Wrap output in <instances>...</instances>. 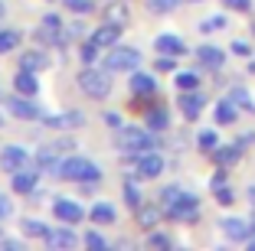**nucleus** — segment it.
<instances>
[{
	"label": "nucleus",
	"mask_w": 255,
	"mask_h": 251,
	"mask_svg": "<svg viewBox=\"0 0 255 251\" xmlns=\"http://www.w3.org/2000/svg\"><path fill=\"white\" fill-rule=\"evenodd\" d=\"M56 176L66 179V183H79V186L82 183H102V167L95 160H89V157L69 154V157H62Z\"/></svg>",
	"instance_id": "obj_1"
},
{
	"label": "nucleus",
	"mask_w": 255,
	"mask_h": 251,
	"mask_svg": "<svg viewBox=\"0 0 255 251\" xmlns=\"http://www.w3.org/2000/svg\"><path fill=\"white\" fill-rule=\"evenodd\" d=\"M115 147L121 154L134 157V154H144V150H154L157 147V134L150 131V127H134V124H121L118 134H115Z\"/></svg>",
	"instance_id": "obj_2"
},
{
	"label": "nucleus",
	"mask_w": 255,
	"mask_h": 251,
	"mask_svg": "<svg viewBox=\"0 0 255 251\" xmlns=\"http://www.w3.org/2000/svg\"><path fill=\"white\" fill-rule=\"evenodd\" d=\"M79 88L82 95H89L92 101H102V98L112 95V72H105L102 66H85L79 72Z\"/></svg>",
	"instance_id": "obj_3"
},
{
	"label": "nucleus",
	"mask_w": 255,
	"mask_h": 251,
	"mask_svg": "<svg viewBox=\"0 0 255 251\" xmlns=\"http://www.w3.org/2000/svg\"><path fill=\"white\" fill-rule=\"evenodd\" d=\"M137 66H141V49H134V46L115 43L102 56V69H108V72H134Z\"/></svg>",
	"instance_id": "obj_4"
},
{
	"label": "nucleus",
	"mask_w": 255,
	"mask_h": 251,
	"mask_svg": "<svg viewBox=\"0 0 255 251\" xmlns=\"http://www.w3.org/2000/svg\"><path fill=\"white\" fill-rule=\"evenodd\" d=\"M164 215L173 222H187V225L200 222V199H196V192H180V199L173 202V206H167Z\"/></svg>",
	"instance_id": "obj_5"
},
{
	"label": "nucleus",
	"mask_w": 255,
	"mask_h": 251,
	"mask_svg": "<svg viewBox=\"0 0 255 251\" xmlns=\"http://www.w3.org/2000/svg\"><path fill=\"white\" fill-rule=\"evenodd\" d=\"M3 111H7L10 118H16V121H36L39 114H43V111L36 108V101H33V98H26V95H20V91H16V95H10L7 101H3Z\"/></svg>",
	"instance_id": "obj_6"
},
{
	"label": "nucleus",
	"mask_w": 255,
	"mask_h": 251,
	"mask_svg": "<svg viewBox=\"0 0 255 251\" xmlns=\"http://www.w3.org/2000/svg\"><path fill=\"white\" fill-rule=\"evenodd\" d=\"M164 173V157L157 150H144V154H134V176L137 179H157Z\"/></svg>",
	"instance_id": "obj_7"
},
{
	"label": "nucleus",
	"mask_w": 255,
	"mask_h": 251,
	"mask_svg": "<svg viewBox=\"0 0 255 251\" xmlns=\"http://www.w3.org/2000/svg\"><path fill=\"white\" fill-rule=\"evenodd\" d=\"M30 154H26V147H20V144H7V147L0 150V167H3V173H20L23 167H30Z\"/></svg>",
	"instance_id": "obj_8"
},
{
	"label": "nucleus",
	"mask_w": 255,
	"mask_h": 251,
	"mask_svg": "<svg viewBox=\"0 0 255 251\" xmlns=\"http://www.w3.org/2000/svg\"><path fill=\"white\" fill-rule=\"evenodd\" d=\"M53 215L62 222V225H75V222L85 219V209L75 199H69V196H56L53 199Z\"/></svg>",
	"instance_id": "obj_9"
},
{
	"label": "nucleus",
	"mask_w": 255,
	"mask_h": 251,
	"mask_svg": "<svg viewBox=\"0 0 255 251\" xmlns=\"http://www.w3.org/2000/svg\"><path fill=\"white\" fill-rule=\"evenodd\" d=\"M10 186H13L16 196H33L39 186V167L36 163H30V167H23L20 173H13L10 176Z\"/></svg>",
	"instance_id": "obj_10"
},
{
	"label": "nucleus",
	"mask_w": 255,
	"mask_h": 251,
	"mask_svg": "<svg viewBox=\"0 0 255 251\" xmlns=\"http://www.w3.org/2000/svg\"><path fill=\"white\" fill-rule=\"evenodd\" d=\"M177 108H180V114L187 121H196L203 114V108H206V95H203L200 88H190V91H183V95L177 98Z\"/></svg>",
	"instance_id": "obj_11"
},
{
	"label": "nucleus",
	"mask_w": 255,
	"mask_h": 251,
	"mask_svg": "<svg viewBox=\"0 0 255 251\" xmlns=\"http://www.w3.org/2000/svg\"><path fill=\"white\" fill-rule=\"evenodd\" d=\"M219 229H223V235L229 238V242H249V238H252V222L239 219V215L223 219V222H219Z\"/></svg>",
	"instance_id": "obj_12"
},
{
	"label": "nucleus",
	"mask_w": 255,
	"mask_h": 251,
	"mask_svg": "<svg viewBox=\"0 0 255 251\" xmlns=\"http://www.w3.org/2000/svg\"><path fill=\"white\" fill-rule=\"evenodd\" d=\"M128 88H131V95H134V98L150 101V98L157 95V82H154V75H147V72H131V79H128Z\"/></svg>",
	"instance_id": "obj_13"
},
{
	"label": "nucleus",
	"mask_w": 255,
	"mask_h": 251,
	"mask_svg": "<svg viewBox=\"0 0 255 251\" xmlns=\"http://www.w3.org/2000/svg\"><path fill=\"white\" fill-rule=\"evenodd\" d=\"M43 124L53 131H79V127H85V114L82 111H62V114H49Z\"/></svg>",
	"instance_id": "obj_14"
},
{
	"label": "nucleus",
	"mask_w": 255,
	"mask_h": 251,
	"mask_svg": "<svg viewBox=\"0 0 255 251\" xmlns=\"http://www.w3.org/2000/svg\"><path fill=\"white\" fill-rule=\"evenodd\" d=\"M33 163L39 167V173H56L62 163V150L56 147V144H43V147L36 150V157H33Z\"/></svg>",
	"instance_id": "obj_15"
},
{
	"label": "nucleus",
	"mask_w": 255,
	"mask_h": 251,
	"mask_svg": "<svg viewBox=\"0 0 255 251\" xmlns=\"http://www.w3.org/2000/svg\"><path fill=\"white\" fill-rule=\"evenodd\" d=\"M43 242H46V248H53V251H69V248H75V245L82 242V238L75 235L72 229H49Z\"/></svg>",
	"instance_id": "obj_16"
},
{
	"label": "nucleus",
	"mask_w": 255,
	"mask_h": 251,
	"mask_svg": "<svg viewBox=\"0 0 255 251\" xmlns=\"http://www.w3.org/2000/svg\"><path fill=\"white\" fill-rule=\"evenodd\" d=\"M242 154H246V147H242L239 141H233V144H219V147L213 150V163L229 170V167H236V163L242 160Z\"/></svg>",
	"instance_id": "obj_17"
},
{
	"label": "nucleus",
	"mask_w": 255,
	"mask_h": 251,
	"mask_svg": "<svg viewBox=\"0 0 255 251\" xmlns=\"http://www.w3.org/2000/svg\"><path fill=\"white\" fill-rule=\"evenodd\" d=\"M154 49L164 52V56H177V59H180L183 52H187V43H183L177 33H160V36L154 39Z\"/></svg>",
	"instance_id": "obj_18"
},
{
	"label": "nucleus",
	"mask_w": 255,
	"mask_h": 251,
	"mask_svg": "<svg viewBox=\"0 0 255 251\" xmlns=\"http://www.w3.org/2000/svg\"><path fill=\"white\" fill-rule=\"evenodd\" d=\"M196 59H200V69H223L226 66V52L219 49V46L206 43L196 49Z\"/></svg>",
	"instance_id": "obj_19"
},
{
	"label": "nucleus",
	"mask_w": 255,
	"mask_h": 251,
	"mask_svg": "<svg viewBox=\"0 0 255 251\" xmlns=\"http://www.w3.org/2000/svg\"><path fill=\"white\" fill-rule=\"evenodd\" d=\"M13 91H20V95H26V98H36L39 95V79H36V72L20 69V72L13 75Z\"/></svg>",
	"instance_id": "obj_20"
},
{
	"label": "nucleus",
	"mask_w": 255,
	"mask_h": 251,
	"mask_svg": "<svg viewBox=\"0 0 255 251\" xmlns=\"http://www.w3.org/2000/svg\"><path fill=\"white\" fill-rule=\"evenodd\" d=\"M134 215H137V225H141L144 232H150L154 225H160V219H164V206H160V202L157 206H144L141 202V206L134 209Z\"/></svg>",
	"instance_id": "obj_21"
},
{
	"label": "nucleus",
	"mask_w": 255,
	"mask_h": 251,
	"mask_svg": "<svg viewBox=\"0 0 255 251\" xmlns=\"http://www.w3.org/2000/svg\"><path fill=\"white\" fill-rule=\"evenodd\" d=\"M118 36H121V26H115V23H102L89 39L98 46V49H112V46L118 43Z\"/></svg>",
	"instance_id": "obj_22"
},
{
	"label": "nucleus",
	"mask_w": 255,
	"mask_h": 251,
	"mask_svg": "<svg viewBox=\"0 0 255 251\" xmlns=\"http://www.w3.org/2000/svg\"><path fill=\"white\" fill-rule=\"evenodd\" d=\"M213 118H216V124L229 127V124H236V121H239V108H236L229 98H219L216 108H213Z\"/></svg>",
	"instance_id": "obj_23"
},
{
	"label": "nucleus",
	"mask_w": 255,
	"mask_h": 251,
	"mask_svg": "<svg viewBox=\"0 0 255 251\" xmlns=\"http://www.w3.org/2000/svg\"><path fill=\"white\" fill-rule=\"evenodd\" d=\"M20 69H30V72H43V69H49V56H46L43 49H26L20 56Z\"/></svg>",
	"instance_id": "obj_24"
},
{
	"label": "nucleus",
	"mask_w": 255,
	"mask_h": 251,
	"mask_svg": "<svg viewBox=\"0 0 255 251\" xmlns=\"http://www.w3.org/2000/svg\"><path fill=\"white\" fill-rule=\"evenodd\" d=\"M89 219L95 222V225H112V222H118V209H115L112 202H95V206L89 209Z\"/></svg>",
	"instance_id": "obj_25"
},
{
	"label": "nucleus",
	"mask_w": 255,
	"mask_h": 251,
	"mask_svg": "<svg viewBox=\"0 0 255 251\" xmlns=\"http://www.w3.org/2000/svg\"><path fill=\"white\" fill-rule=\"evenodd\" d=\"M144 121H147V127L154 134H164L167 127H170V111H167L164 104H160V108H150L147 114H144Z\"/></svg>",
	"instance_id": "obj_26"
},
{
	"label": "nucleus",
	"mask_w": 255,
	"mask_h": 251,
	"mask_svg": "<svg viewBox=\"0 0 255 251\" xmlns=\"http://www.w3.org/2000/svg\"><path fill=\"white\" fill-rule=\"evenodd\" d=\"M105 23H115V26H121V30H125L128 23H131V10H128L125 3H115V0H108V7H105Z\"/></svg>",
	"instance_id": "obj_27"
},
{
	"label": "nucleus",
	"mask_w": 255,
	"mask_h": 251,
	"mask_svg": "<svg viewBox=\"0 0 255 251\" xmlns=\"http://www.w3.org/2000/svg\"><path fill=\"white\" fill-rule=\"evenodd\" d=\"M229 101L236 104L239 111H249V114H255V101H252V91L249 88H242V85H236V88H229Z\"/></svg>",
	"instance_id": "obj_28"
},
{
	"label": "nucleus",
	"mask_w": 255,
	"mask_h": 251,
	"mask_svg": "<svg viewBox=\"0 0 255 251\" xmlns=\"http://www.w3.org/2000/svg\"><path fill=\"white\" fill-rule=\"evenodd\" d=\"M196 147L203 150V154H213V150L219 147V134L213 131V127H206V131L196 134Z\"/></svg>",
	"instance_id": "obj_29"
},
{
	"label": "nucleus",
	"mask_w": 255,
	"mask_h": 251,
	"mask_svg": "<svg viewBox=\"0 0 255 251\" xmlns=\"http://www.w3.org/2000/svg\"><path fill=\"white\" fill-rule=\"evenodd\" d=\"M141 202H144V196H141V189H137V183H134V179L128 176V179H125V206H128V209H131V212H134V209H137V206H141Z\"/></svg>",
	"instance_id": "obj_30"
},
{
	"label": "nucleus",
	"mask_w": 255,
	"mask_h": 251,
	"mask_svg": "<svg viewBox=\"0 0 255 251\" xmlns=\"http://www.w3.org/2000/svg\"><path fill=\"white\" fill-rule=\"evenodd\" d=\"M20 229H23V235H26V238H46L49 225H46V222H39V219H23Z\"/></svg>",
	"instance_id": "obj_31"
},
{
	"label": "nucleus",
	"mask_w": 255,
	"mask_h": 251,
	"mask_svg": "<svg viewBox=\"0 0 255 251\" xmlns=\"http://www.w3.org/2000/svg\"><path fill=\"white\" fill-rule=\"evenodd\" d=\"M20 30H0V56H7V52H13L16 46H20Z\"/></svg>",
	"instance_id": "obj_32"
},
{
	"label": "nucleus",
	"mask_w": 255,
	"mask_h": 251,
	"mask_svg": "<svg viewBox=\"0 0 255 251\" xmlns=\"http://www.w3.org/2000/svg\"><path fill=\"white\" fill-rule=\"evenodd\" d=\"M173 85H177L180 91L200 88V72H177V75H173Z\"/></svg>",
	"instance_id": "obj_33"
},
{
	"label": "nucleus",
	"mask_w": 255,
	"mask_h": 251,
	"mask_svg": "<svg viewBox=\"0 0 255 251\" xmlns=\"http://www.w3.org/2000/svg\"><path fill=\"white\" fill-rule=\"evenodd\" d=\"M36 36H39V43H43V46H53V43H59V39H62V30H59V26H46V23H39Z\"/></svg>",
	"instance_id": "obj_34"
},
{
	"label": "nucleus",
	"mask_w": 255,
	"mask_h": 251,
	"mask_svg": "<svg viewBox=\"0 0 255 251\" xmlns=\"http://www.w3.org/2000/svg\"><path fill=\"white\" fill-rule=\"evenodd\" d=\"M62 7H66L69 13H75V16H85V13H92L95 0H62Z\"/></svg>",
	"instance_id": "obj_35"
},
{
	"label": "nucleus",
	"mask_w": 255,
	"mask_h": 251,
	"mask_svg": "<svg viewBox=\"0 0 255 251\" xmlns=\"http://www.w3.org/2000/svg\"><path fill=\"white\" fill-rule=\"evenodd\" d=\"M147 248H160V251H164V248H173V238L167 235V232H154V229H150L147 232Z\"/></svg>",
	"instance_id": "obj_36"
},
{
	"label": "nucleus",
	"mask_w": 255,
	"mask_h": 251,
	"mask_svg": "<svg viewBox=\"0 0 255 251\" xmlns=\"http://www.w3.org/2000/svg\"><path fill=\"white\" fill-rule=\"evenodd\" d=\"M183 0H147V10L150 13H170V10H177Z\"/></svg>",
	"instance_id": "obj_37"
},
{
	"label": "nucleus",
	"mask_w": 255,
	"mask_h": 251,
	"mask_svg": "<svg viewBox=\"0 0 255 251\" xmlns=\"http://www.w3.org/2000/svg\"><path fill=\"white\" fill-rule=\"evenodd\" d=\"M82 245H85V248H92V251H108V242L98 235V232H85V235H82Z\"/></svg>",
	"instance_id": "obj_38"
},
{
	"label": "nucleus",
	"mask_w": 255,
	"mask_h": 251,
	"mask_svg": "<svg viewBox=\"0 0 255 251\" xmlns=\"http://www.w3.org/2000/svg\"><path fill=\"white\" fill-rule=\"evenodd\" d=\"M213 199H216L223 209H229V206L236 202V192L229 189V186H216V189H213Z\"/></svg>",
	"instance_id": "obj_39"
},
{
	"label": "nucleus",
	"mask_w": 255,
	"mask_h": 251,
	"mask_svg": "<svg viewBox=\"0 0 255 251\" xmlns=\"http://www.w3.org/2000/svg\"><path fill=\"white\" fill-rule=\"evenodd\" d=\"M180 186H177V183H170V186H164V189H160V206H173V202H177V199H180Z\"/></svg>",
	"instance_id": "obj_40"
},
{
	"label": "nucleus",
	"mask_w": 255,
	"mask_h": 251,
	"mask_svg": "<svg viewBox=\"0 0 255 251\" xmlns=\"http://www.w3.org/2000/svg\"><path fill=\"white\" fill-rule=\"evenodd\" d=\"M79 59H82L85 66H95V59H98V46L92 43V39H89V43H82V46H79Z\"/></svg>",
	"instance_id": "obj_41"
},
{
	"label": "nucleus",
	"mask_w": 255,
	"mask_h": 251,
	"mask_svg": "<svg viewBox=\"0 0 255 251\" xmlns=\"http://www.w3.org/2000/svg\"><path fill=\"white\" fill-rule=\"evenodd\" d=\"M223 26H226V16L216 13V16H210V20L200 23V33H216V30H223Z\"/></svg>",
	"instance_id": "obj_42"
},
{
	"label": "nucleus",
	"mask_w": 255,
	"mask_h": 251,
	"mask_svg": "<svg viewBox=\"0 0 255 251\" xmlns=\"http://www.w3.org/2000/svg\"><path fill=\"white\" fill-rule=\"evenodd\" d=\"M154 69H157V72H173V69H177V56H164V52H157Z\"/></svg>",
	"instance_id": "obj_43"
},
{
	"label": "nucleus",
	"mask_w": 255,
	"mask_h": 251,
	"mask_svg": "<svg viewBox=\"0 0 255 251\" xmlns=\"http://www.w3.org/2000/svg\"><path fill=\"white\" fill-rule=\"evenodd\" d=\"M229 52H233V56H239V59H252V46H249L246 39H236V43L229 46Z\"/></svg>",
	"instance_id": "obj_44"
},
{
	"label": "nucleus",
	"mask_w": 255,
	"mask_h": 251,
	"mask_svg": "<svg viewBox=\"0 0 255 251\" xmlns=\"http://www.w3.org/2000/svg\"><path fill=\"white\" fill-rule=\"evenodd\" d=\"M229 10H239V13H249L252 10V0H223Z\"/></svg>",
	"instance_id": "obj_45"
},
{
	"label": "nucleus",
	"mask_w": 255,
	"mask_h": 251,
	"mask_svg": "<svg viewBox=\"0 0 255 251\" xmlns=\"http://www.w3.org/2000/svg\"><path fill=\"white\" fill-rule=\"evenodd\" d=\"M10 215H13V202H10L7 196L0 192V222H3V219H10Z\"/></svg>",
	"instance_id": "obj_46"
},
{
	"label": "nucleus",
	"mask_w": 255,
	"mask_h": 251,
	"mask_svg": "<svg viewBox=\"0 0 255 251\" xmlns=\"http://www.w3.org/2000/svg\"><path fill=\"white\" fill-rule=\"evenodd\" d=\"M102 121H105V127H112V131H118V127H121V114H115V111H105Z\"/></svg>",
	"instance_id": "obj_47"
},
{
	"label": "nucleus",
	"mask_w": 255,
	"mask_h": 251,
	"mask_svg": "<svg viewBox=\"0 0 255 251\" xmlns=\"http://www.w3.org/2000/svg\"><path fill=\"white\" fill-rule=\"evenodd\" d=\"M23 242L20 238H0V251H20Z\"/></svg>",
	"instance_id": "obj_48"
},
{
	"label": "nucleus",
	"mask_w": 255,
	"mask_h": 251,
	"mask_svg": "<svg viewBox=\"0 0 255 251\" xmlns=\"http://www.w3.org/2000/svg\"><path fill=\"white\" fill-rule=\"evenodd\" d=\"M216 186H226V167H219V170L210 176V189H216Z\"/></svg>",
	"instance_id": "obj_49"
},
{
	"label": "nucleus",
	"mask_w": 255,
	"mask_h": 251,
	"mask_svg": "<svg viewBox=\"0 0 255 251\" xmlns=\"http://www.w3.org/2000/svg\"><path fill=\"white\" fill-rule=\"evenodd\" d=\"M43 23H46V26H59V30H62V20H59L56 13H46V16H43Z\"/></svg>",
	"instance_id": "obj_50"
},
{
	"label": "nucleus",
	"mask_w": 255,
	"mask_h": 251,
	"mask_svg": "<svg viewBox=\"0 0 255 251\" xmlns=\"http://www.w3.org/2000/svg\"><path fill=\"white\" fill-rule=\"evenodd\" d=\"M236 141H239V144H242V147H246V144H255V134H252V131H249V134H242V137H236Z\"/></svg>",
	"instance_id": "obj_51"
},
{
	"label": "nucleus",
	"mask_w": 255,
	"mask_h": 251,
	"mask_svg": "<svg viewBox=\"0 0 255 251\" xmlns=\"http://www.w3.org/2000/svg\"><path fill=\"white\" fill-rule=\"evenodd\" d=\"M246 199H249V202H252V206H255V183H252V186H249V189H246Z\"/></svg>",
	"instance_id": "obj_52"
},
{
	"label": "nucleus",
	"mask_w": 255,
	"mask_h": 251,
	"mask_svg": "<svg viewBox=\"0 0 255 251\" xmlns=\"http://www.w3.org/2000/svg\"><path fill=\"white\" fill-rule=\"evenodd\" d=\"M249 72H252V75H255V56H252V62H249Z\"/></svg>",
	"instance_id": "obj_53"
},
{
	"label": "nucleus",
	"mask_w": 255,
	"mask_h": 251,
	"mask_svg": "<svg viewBox=\"0 0 255 251\" xmlns=\"http://www.w3.org/2000/svg\"><path fill=\"white\" fill-rule=\"evenodd\" d=\"M249 248H252V251H255V235H252V238H249Z\"/></svg>",
	"instance_id": "obj_54"
},
{
	"label": "nucleus",
	"mask_w": 255,
	"mask_h": 251,
	"mask_svg": "<svg viewBox=\"0 0 255 251\" xmlns=\"http://www.w3.org/2000/svg\"><path fill=\"white\" fill-rule=\"evenodd\" d=\"M3 124H7V121H3V111H0V127H3Z\"/></svg>",
	"instance_id": "obj_55"
},
{
	"label": "nucleus",
	"mask_w": 255,
	"mask_h": 251,
	"mask_svg": "<svg viewBox=\"0 0 255 251\" xmlns=\"http://www.w3.org/2000/svg\"><path fill=\"white\" fill-rule=\"evenodd\" d=\"M252 235H255V219H252Z\"/></svg>",
	"instance_id": "obj_56"
},
{
	"label": "nucleus",
	"mask_w": 255,
	"mask_h": 251,
	"mask_svg": "<svg viewBox=\"0 0 255 251\" xmlns=\"http://www.w3.org/2000/svg\"><path fill=\"white\" fill-rule=\"evenodd\" d=\"M187 3H200V0H187Z\"/></svg>",
	"instance_id": "obj_57"
},
{
	"label": "nucleus",
	"mask_w": 255,
	"mask_h": 251,
	"mask_svg": "<svg viewBox=\"0 0 255 251\" xmlns=\"http://www.w3.org/2000/svg\"><path fill=\"white\" fill-rule=\"evenodd\" d=\"M0 16H3V3H0Z\"/></svg>",
	"instance_id": "obj_58"
},
{
	"label": "nucleus",
	"mask_w": 255,
	"mask_h": 251,
	"mask_svg": "<svg viewBox=\"0 0 255 251\" xmlns=\"http://www.w3.org/2000/svg\"><path fill=\"white\" fill-rule=\"evenodd\" d=\"M0 238H3V225H0Z\"/></svg>",
	"instance_id": "obj_59"
},
{
	"label": "nucleus",
	"mask_w": 255,
	"mask_h": 251,
	"mask_svg": "<svg viewBox=\"0 0 255 251\" xmlns=\"http://www.w3.org/2000/svg\"><path fill=\"white\" fill-rule=\"evenodd\" d=\"M0 98H3V91H0Z\"/></svg>",
	"instance_id": "obj_60"
}]
</instances>
